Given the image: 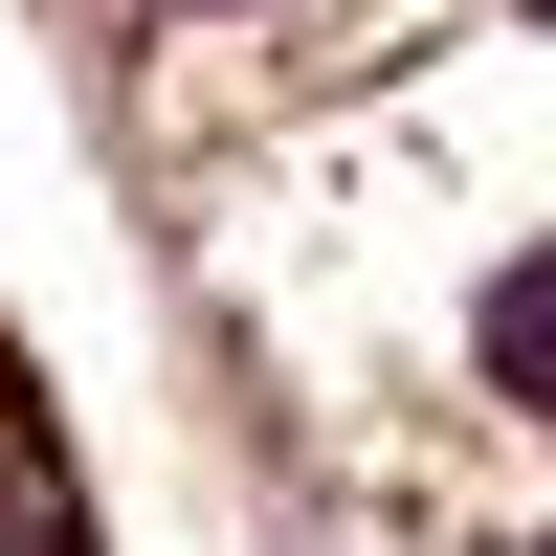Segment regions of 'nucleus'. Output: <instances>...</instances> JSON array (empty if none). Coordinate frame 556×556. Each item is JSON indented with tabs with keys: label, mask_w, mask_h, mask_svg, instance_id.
I'll use <instances>...</instances> for the list:
<instances>
[{
	"label": "nucleus",
	"mask_w": 556,
	"mask_h": 556,
	"mask_svg": "<svg viewBox=\"0 0 556 556\" xmlns=\"http://www.w3.org/2000/svg\"><path fill=\"white\" fill-rule=\"evenodd\" d=\"M0 556H89V534H67V490H45L23 445H0Z\"/></svg>",
	"instance_id": "nucleus-1"
},
{
	"label": "nucleus",
	"mask_w": 556,
	"mask_h": 556,
	"mask_svg": "<svg viewBox=\"0 0 556 556\" xmlns=\"http://www.w3.org/2000/svg\"><path fill=\"white\" fill-rule=\"evenodd\" d=\"M178 23H223V0H178Z\"/></svg>",
	"instance_id": "nucleus-2"
}]
</instances>
